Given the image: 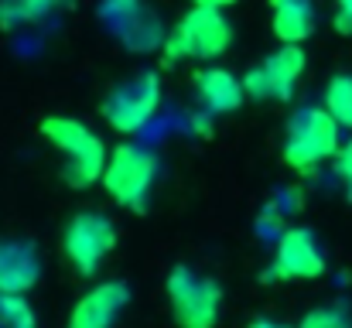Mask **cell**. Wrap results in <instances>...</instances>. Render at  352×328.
<instances>
[{
    "label": "cell",
    "mask_w": 352,
    "mask_h": 328,
    "mask_svg": "<svg viewBox=\"0 0 352 328\" xmlns=\"http://www.w3.org/2000/svg\"><path fill=\"white\" fill-rule=\"evenodd\" d=\"M41 133L48 137L52 147H58L65 154L62 178L72 188H86L103 178L110 154H107V144L86 123H79L72 116H48V120H41Z\"/></svg>",
    "instance_id": "6da1fadb"
},
{
    "label": "cell",
    "mask_w": 352,
    "mask_h": 328,
    "mask_svg": "<svg viewBox=\"0 0 352 328\" xmlns=\"http://www.w3.org/2000/svg\"><path fill=\"white\" fill-rule=\"evenodd\" d=\"M233 45V28L219 7H192L161 41L164 62L182 58H219Z\"/></svg>",
    "instance_id": "7a4b0ae2"
},
{
    "label": "cell",
    "mask_w": 352,
    "mask_h": 328,
    "mask_svg": "<svg viewBox=\"0 0 352 328\" xmlns=\"http://www.w3.org/2000/svg\"><path fill=\"white\" fill-rule=\"evenodd\" d=\"M339 130L342 127L336 123V116L325 107L301 109L291 120V130H287V140H284V161L294 171H315L322 161L336 157V151L342 147Z\"/></svg>",
    "instance_id": "3957f363"
},
{
    "label": "cell",
    "mask_w": 352,
    "mask_h": 328,
    "mask_svg": "<svg viewBox=\"0 0 352 328\" xmlns=\"http://www.w3.org/2000/svg\"><path fill=\"white\" fill-rule=\"evenodd\" d=\"M103 188L110 199L126 209H140L157 182V157L137 144H120L103 168Z\"/></svg>",
    "instance_id": "277c9868"
},
{
    "label": "cell",
    "mask_w": 352,
    "mask_h": 328,
    "mask_svg": "<svg viewBox=\"0 0 352 328\" xmlns=\"http://www.w3.org/2000/svg\"><path fill=\"white\" fill-rule=\"evenodd\" d=\"M168 298L171 315L182 328H216L219 322V284L202 274H192L188 267H175L168 274Z\"/></svg>",
    "instance_id": "5b68a950"
},
{
    "label": "cell",
    "mask_w": 352,
    "mask_h": 328,
    "mask_svg": "<svg viewBox=\"0 0 352 328\" xmlns=\"http://www.w3.org/2000/svg\"><path fill=\"white\" fill-rule=\"evenodd\" d=\"M62 246H65L69 263L82 277H93L117 246V226L100 212H79V216L69 219Z\"/></svg>",
    "instance_id": "8992f818"
},
{
    "label": "cell",
    "mask_w": 352,
    "mask_h": 328,
    "mask_svg": "<svg viewBox=\"0 0 352 328\" xmlns=\"http://www.w3.org/2000/svg\"><path fill=\"white\" fill-rule=\"evenodd\" d=\"M161 103V83L154 72H140L130 83L117 86L107 103H103V116L117 133H137L140 127H147V120L157 113Z\"/></svg>",
    "instance_id": "52a82bcc"
},
{
    "label": "cell",
    "mask_w": 352,
    "mask_h": 328,
    "mask_svg": "<svg viewBox=\"0 0 352 328\" xmlns=\"http://www.w3.org/2000/svg\"><path fill=\"white\" fill-rule=\"evenodd\" d=\"M270 274L280 277V281H315V277L325 274V256H322L311 229L294 226V229L280 232Z\"/></svg>",
    "instance_id": "ba28073f"
},
{
    "label": "cell",
    "mask_w": 352,
    "mask_h": 328,
    "mask_svg": "<svg viewBox=\"0 0 352 328\" xmlns=\"http://www.w3.org/2000/svg\"><path fill=\"white\" fill-rule=\"evenodd\" d=\"M126 301H130V291L123 281L96 284L86 298L76 301V308L69 315V328H113L120 311L126 308Z\"/></svg>",
    "instance_id": "9c48e42d"
},
{
    "label": "cell",
    "mask_w": 352,
    "mask_h": 328,
    "mask_svg": "<svg viewBox=\"0 0 352 328\" xmlns=\"http://www.w3.org/2000/svg\"><path fill=\"white\" fill-rule=\"evenodd\" d=\"M103 17L117 28V34L130 48L147 52V48H154L157 41H164L157 17H154L151 10H144L140 0H107V3H103Z\"/></svg>",
    "instance_id": "30bf717a"
},
{
    "label": "cell",
    "mask_w": 352,
    "mask_h": 328,
    "mask_svg": "<svg viewBox=\"0 0 352 328\" xmlns=\"http://www.w3.org/2000/svg\"><path fill=\"white\" fill-rule=\"evenodd\" d=\"M41 263L28 243L7 239L0 243V294H24L38 284Z\"/></svg>",
    "instance_id": "8fae6325"
},
{
    "label": "cell",
    "mask_w": 352,
    "mask_h": 328,
    "mask_svg": "<svg viewBox=\"0 0 352 328\" xmlns=\"http://www.w3.org/2000/svg\"><path fill=\"white\" fill-rule=\"evenodd\" d=\"M195 93L209 113H233L243 107V79H236L226 69H206L195 76Z\"/></svg>",
    "instance_id": "7c38bea8"
},
{
    "label": "cell",
    "mask_w": 352,
    "mask_h": 328,
    "mask_svg": "<svg viewBox=\"0 0 352 328\" xmlns=\"http://www.w3.org/2000/svg\"><path fill=\"white\" fill-rule=\"evenodd\" d=\"M305 65H308L305 48H301V45H291V41H284V48L274 52V55L263 62V72H267V79H270V93H274V100H291L294 83L301 79Z\"/></svg>",
    "instance_id": "4fadbf2b"
},
{
    "label": "cell",
    "mask_w": 352,
    "mask_h": 328,
    "mask_svg": "<svg viewBox=\"0 0 352 328\" xmlns=\"http://www.w3.org/2000/svg\"><path fill=\"white\" fill-rule=\"evenodd\" d=\"M270 7H274L270 28H274V34L280 41L301 45V41L311 38V31H315V7H311V0H270Z\"/></svg>",
    "instance_id": "5bb4252c"
},
{
    "label": "cell",
    "mask_w": 352,
    "mask_h": 328,
    "mask_svg": "<svg viewBox=\"0 0 352 328\" xmlns=\"http://www.w3.org/2000/svg\"><path fill=\"white\" fill-rule=\"evenodd\" d=\"M72 0H0V28L14 31L21 24H31V21H41L62 7H69Z\"/></svg>",
    "instance_id": "9a60e30c"
},
{
    "label": "cell",
    "mask_w": 352,
    "mask_h": 328,
    "mask_svg": "<svg viewBox=\"0 0 352 328\" xmlns=\"http://www.w3.org/2000/svg\"><path fill=\"white\" fill-rule=\"evenodd\" d=\"M325 109L336 116L339 127L352 130V76L349 72H339L329 79L325 86Z\"/></svg>",
    "instance_id": "2e32d148"
},
{
    "label": "cell",
    "mask_w": 352,
    "mask_h": 328,
    "mask_svg": "<svg viewBox=\"0 0 352 328\" xmlns=\"http://www.w3.org/2000/svg\"><path fill=\"white\" fill-rule=\"evenodd\" d=\"M298 328H352V318L342 305H325V308L308 311Z\"/></svg>",
    "instance_id": "e0dca14e"
},
{
    "label": "cell",
    "mask_w": 352,
    "mask_h": 328,
    "mask_svg": "<svg viewBox=\"0 0 352 328\" xmlns=\"http://www.w3.org/2000/svg\"><path fill=\"white\" fill-rule=\"evenodd\" d=\"M0 322L3 328H34V315L21 294H0Z\"/></svg>",
    "instance_id": "ac0fdd59"
},
{
    "label": "cell",
    "mask_w": 352,
    "mask_h": 328,
    "mask_svg": "<svg viewBox=\"0 0 352 328\" xmlns=\"http://www.w3.org/2000/svg\"><path fill=\"white\" fill-rule=\"evenodd\" d=\"M243 89H246L253 100H274V93H270V79H267L263 65H256V69H250V72L243 76Z\"/></svg>",
    "instance_id": "d6986e66"
},
{
    "label": "cell",
    "mask_w": 352,
    "mask_h": 328,
    "mask_svg": "<svg viewBox=\"0 0 352 328\" xmlns=\"http://www.w3.org/2000/svg\"><path fill=\"white\" fill-rule=\"evenodd\" d=\"M336 175L342 178V185H346V199L352 202V140H346L339 151H336Z\"/></svg>",
    "instance_id": "ffe728a7"
},
{
    "label": "cell",
    "mask_w": 352,
    "mask_h": 328,
    "mask_svg": "<svg viewBox=\"0 0 352 328\" xmlns=\"http://www.w3.org/2000/svg\"><path fill=\"white\" fill-rule=\"evenodd\" d=\"M332 28L339 34L352 38V0H336V17H332Z\"/></svg>",
    "instance_id": "44dd1931"
},
{
    "label": "cell",
    "mask_w": 352,
    "mask_h": 328,
    "mask_svg": "<svg viewBox=\"0 0 352 328\" xmlns=\"http://www.w3.org/2000/svg\"><path fill=\"white\" fill-rule=\"evenodd\" d=\"M199 7H219V10H226V7H233L236 0H195Z\"/></svg>",
    "instance_id": "7402d4cb"
},
{
    "label": "cell",
    "mask_w": 352,
    "mask_h": 328,
    "mask_svg": "<svg viewBox=\"0 0 352 328\" xmlns=\"http://www.w3.org/2000/svg\"><path fill=\"white\" fill-rule=\"evenodd\" d=\"M246 328H284V325H277V322H267V318H256V322H250Z\"/></svg>",
    "instance_id": "603a6c76"
}]
</instances>
